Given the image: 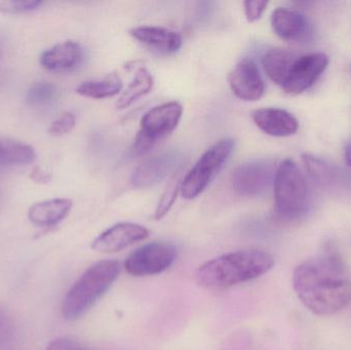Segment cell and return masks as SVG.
Returning a JSON list of instances; mask_svg holds the SVG:
<instances>
[{
  "instance_id": "obj_1",
  "label": "cell",
  "mask_w": 351,
  "mask_h": 350,
  "mask_svg": "<svg viewBox=\"0 0 351 350\" xmlns=\"http://www.w3.org/2000/svg\"><path fill=\"white\" fill-rule=\"evenodd\" d=\"M293 288L303 305L317 316H331L351 301V282L335 253L299 265L293 275Z\"/></svg>"
},
{
  "instance_id": "obj_2",
  "label": "cell",
  "mask_w": 351,
  "mask_h": 350,
  "mask_svg": "<svg viewBox=\"0 0 351 350\" xmlns=\"http://www.w3.org/2000/svg\"><path fill=\"white\" fill-rule=\"evenodd\" d=\"M274 266V256L267 251H237L204 263L196 273V281L206 289L225 290L258 279Z\"/></svg>"
},
{
  "instance_id": "obj_3",
  "label": "cell",
  "mask_w": 351,
  "mask_h": 350,
  "mask_svg": "<svg viewBox=\"0 0 351 350\" xmlns=\"http://www.w3.org/2000/svg\"><path fill=\"white\" fill-rule=\"evenodd\" d=\"M119 273L121 264L117 260L99 261L86 269L64 298V318L76 321L82 318L110 289Z\"/></svg>"
},
{
  "instance_id": "obj_4",
  "label": "cell",
  "mask_w": 351,
  "mask_h": 350,
  "mask_svg": "<svg viewBox=\"0 0 351 350\" xmlns=\"http://www.w3.org/2000/svg\"><path fill=\"white\" fill-rule=\"evenodd\" d=\"M276 211L288 221L300 219L309 209L308 185L296 162L285 160L276 168L274 177Z\"/></svg>"
},
{
  "instance_id": "obj_5",
  "label": "cell",
  "mask_w": 351,
  "mask_h": 350,
  "mask_svg": "<svg viewBox=\"0 0 351 350\" xmlns=\"http://www.w3.org/2000/svg\"><path fill=\"white\" fill-rule=\"evenodd\" d=\"M232 139H222L210 146L186 175L180 186V192L186 199L200 195L215 178L234 150Z\"/></svg>"
},
{
  "instance_id": "obj_6",
  "label": "cell",
  "mask_w": 351,
  "mask_h": 350,
  "mask_svg": "<svg viewBox=\"0 0 351 350\" xmlns=\"http://www.w3.org/2000/svg\"><path fill=\"white\" fill-rule=\"evenodd\" d=\"M183 107L179 102L164 103L145 113L140 123L139 134L133 147L134 155H142L162 138L170 135L179 125Z\"/></svg>"
},
{
  "instance_id": "obj_7",
  "label": "cell",
  "mask_w": 351,
  "mask_h": 350,
  "mask_svg": "<svg viewBox=\"0 0 351 350\" xmlns=\"http://www.w3.org/2000/svg\"><path fill=\"white\" fill-rule=\"evenodd\" d=\"M177 258V250L169 242H154L134 251L125 262L128 273L133 277L160 275L170 268Z\"/></svg>"
},
{
  "instance_id": "obj_8",
  "label": "cell",
  "mask_w": 351,
  "mask_h": 350,
  "mask_svg": "<svg viewBox=\"0 0 351 350\" xmlns=\"http://www.w3.org/2000/svg\"><path fill=\"white\" fill-rule=\"evenodd\" d=\"M276 172L274 162L270 160H253L241 164L233 171L231 183L237 195L258 197L274 184Z\"/></svg>"
},
{
  "instance_id": "obj_9",
  "label": "cell",
  "mask_w": 351,
  "mask_h": 350,
  "mask_svg": "<svg viewBox=\"0 0 351 350\" xmlns=\"http://www.w3.org/2000/svg\"><path fill=\"white\" fill-rule=\"evenodd\" d=\"M329 65L326 53H313L297 58L282 88L289 95L302 94L317 82Z\"/></svg>"
},
{
  "instance_id": "obj_10",
  "label": "cell",
  "mask_w": 351,
  "mask_h": 350,
  "mask_svg": "<svg viewBox=\"0 0 351 350\" xmlns=\"http://www.w3.org/2000/svg\"><path fill=\"white\" fill-rule=\"evenodd\" d=\"M149 236V230L139 224L121 222L111 226L97 236L92 242L93 250L111 254L121 252L137 242L145 240Z\"/></svg>"
},
{
  "instance_id": "obj_11",
  "label": "cell",
  "mask_w": 351,
  "mask_h": 350,
  "mask_svg": "<svg viewBox=\"0 0 351 350\" xmlns=\"http://www.w3.org/2000/svg\"><path fill=\"white\" fill-rule=\"evenodd\" d=\"M233 94L243 101L259 100L265 92V82L257 64L249 58L241 60L228 75Z\"/></svg>"
},
{
  "instance_id": "obj_12",
  "label": "cell",
  "mask_w": 351,
  "mask_h": 350,
  "mask_svg": "<svg viewBox=\"0 0 351 350\" xmlns=\"http://www.w3.org/2000/svg\"><path fill=\"white\" fill-rule=\"evenodd\" d=\"M181 158L177 151H165L147 158L134 171L132 184L139 189L158 184L180 166Z\"/></svg>"
},
{
  "instance_id": "obj_13",
  "label": "cell",
  "mask_w": 351,
  "mask_h": 350,
  "mask_svg": "<svg viewBox=\"0 0 351 350\" xmlns=\"http://www.w3.org/2000/svg\"><path fill=\"white\" fill-rule=\"evenodd\" d=\"M84 51L82 45L75 41L58 43L47 49L39 57L40 65L53 72L71 71L84 61Z\"/></svg>"
},
{
  "instance_id": "obj_14",
  "label": "cell",
  "mask_w": 351,
  "mask_h": 350,
  "mask_svg": "<svg viewBox=\"0 0 351 350\" xmlns=\"http://www.w3.org/2000/svg\"><path fill=\"white\" fill-rule=\"evenodd\" d=\"M252 117L262 132L272 137H289L296 134L299 129L296 117L284 109H258L254 111Z\"/></svg>"
},
{
  "instance_id": "obj_15",
  "label": "cell",
  "mask_w": 351,
  "mask_h": 350,
  "mask_svg": "<svg viewBox=\"0 0 351 350\" xmlns=\"http://www.w3.org/2000/svg\"><path fill=\"white\" fill-rule=\"evenodd\" d=\"M274 33L287 41H299L308 35L309 24L304 14L288 8H278L271 14Z\"/></svg>"
},
{
  "instance_id": "obj_16",
  "label": "cell",
  "mask_w": 351,
  "mask_h": 350,
  "mask_svg": "<svg viewBox=\"0 0 351 350\" xmlns=\"http://www.w3.org/2000/svg\"><path fill=\"white\" fill-rule=\"evenodd\" d=\"M130 33L140 42L162 53H176L183 43V38L180 33L164 27H136Z\"/></svg>"
},
{
  "instance_id": "obj_17",
  "label": "cell",
  "mask_w": 351,
  "mask_h": 350,
  "mask_svg": "<svg viewBox=\"0 0 351 350\" xmlns=\"http://www.w3.org/2000/svg\"><path fill=\"white\" fill-rule=\"evenodd\" d=\"M72 201L53 199L34 203L29 209V220L40 227H53L63 221L71 211Z\"/></svg>"
},
{
  "instance_id": "obj_18",
  "label": "cell",
  "mask_w": 351,
  "mask_h": 350,
  "mask_svg": "<svg viewBox=\"0 0 351 350\" xmlns=\"http://www.w3.org/2000/svg\"><path fill=\"white\" fill-rule=\"evenodd\" d=\"M296 59V55L288 49H272L262 58V65L268 77L278 86H282Z\"/></svg>"
},
{
  "instance_id": "obj_19",
  "label": "cell",
  "mask_w": 351,
  "mask_h": 350,
  "mask_svg": "<svg viewBox=\"0 0 351 350\" xmlns=\"http://www.w3.org/2000/svg\"><path fill=\"white\" fill-rule=\"evenodd\" d=\"M36 160V152L28 144L0 136V168L31 164Z\"/></svg>"
},
{
  "instance_id": "obj_20",
  "label": "cell",
  "mask_w": 351,
  "mask_h": 350,
  "mask_svg": "<svg viewBox=\"0 0 351 350\" xmlns=\"http://www.w3.org/2000/svg\"><path fill=\"white\" fill-rule=\"evenodd\" d=\"M123 88V82L114 74L101 78L82 82L76 88L80 96L93 99H105L114 97Z\"/></svg>"
},
{
  "instance_id": "obj_21",
  "label": "cell",
  "mask_w": 351,
  "mask_h": 350,
  "mask_svg": "<svg viewBox=\"0 0 351 350\" xmlns=\"http://www.w3.org/2000/svg\"><path fill=\"white\" fill-rule=\"evenodd\" d=\"M152 86H154V77L152 74L146 68H140L136 72L131 84L123 90L117 100V108H127L138 99L148 94L152 90Z\"/></svg>"
},
{
  "instance_id": "obj_22",
  "label": "cell",
  "mask_w": 351,
  "mask_h": 350,
  "mask_svg": "<svg viewBox=\"0 0 351 350\" xmlns=\"http://www.w3.org/2000/svg\"><path fill=\"white\" fill-rule=\"evenodd\" d=\"M58 98V88L49 82H37L29 88L26 103L33 108L51 106Z\"/></svg>"
},
{
  "instance_id": "obj_23",
  "label": "cell",
  "mask_w": 351,
  "mask_h": 350,
  "mask_svg": "<svg viewBox=\"0 0 351 350\" xmlns=\"http://www.w3.org/2000/svg\"><path fill=\"white\" fill-rule=\"evenodd\" d=\"M305 166L309 174L322 184H330L336 175L335 171L329 164L313 155H304Z\"/></svg>"
},
{
  "instance_id": "obj_24",
  "label": "cell",
  "mask_w": 351,
  "mask_h": 350,
  "mask_svg": "<svg viewBox=\"0 0 351 350\" xmlns=\"http://www.w3.org/2000/svg\"><path fill=\"white\" fill-rule=\"evenodd\" d=\"M43 5L39 0H5L0 2V12L8 14H26Z\"/></svg>"
},
{
  "instance_id": "obj_25",
  "label": "cell",
  "mask_w": 351,
  "mask_h": 350,
  "mask_svg": "<svg viewBox=\"0 0 351 350\" xmlns=\"http://www.w3.org/2000/svg\"><path fill=\"white\" fill-rule=\"evenodd\" d=\"M180 186L181 183L173 182L170 186L168 187L164 195L160 197V203H158V208H156V213H154V218L156 220H160L167 215L172 209L174 205L176 199H177L178 193L180 191Z\"/></svg>"
},
{
  "instance_id": "obj_26",
  "label": "cell",
  "mask_w": 351,
  "mask_h": 350,
  "mask_svg": "<svg viewBox=\"0 0 351 350\" xmlns=\"http://www.w3.org/2000/svg\"><path fill=\"white\" fill-rule=\"evenodd\" d=\"M76 117L72 112H65L56 119L49 129V133L55 137L66 135L70 133L75 127Z\"/></svg>"
},
{
  "instance_id": "obj_27",
  "label": "cell",
  "mask_w": 351,
  "mask_h": 350,
  "mask_svg": "<svg viewBox=\"0 0 351 350\" xmlns=\"http://www.w3.org/2000/svg\"><path fill=\"white\" fill-rule=\"evenodd\" d=\"M14 333V324L8 310L0 304V347L10 340Z\"/></svg>"
},
{
  "instance_id": "obj_28",
  "label": "cell",
  "mask_w": 351,
  "mask_h": 350,
  "mask_svg": "<svg viewBox=\"0 0 351 350\" xmlns=\"http://www.w3.org/2000/svg\"><path fill=\"white\" fill-rule=\"evenodd\" d=\"M267 1H258V0H247L243 2L245 8V18L247 22L254 23L261 18L262 14L265 12L267 8Z\"/></svg>"
},
{
  "instance_id": "obj_29",
  "label": "cell",
  "mask_w": 351,
  "mask_h": 350,
  "mask_svg": "<svg viewBox=\"0 0 351 350\" xmlns=\"http://www.w3.org/2000/svg\"><path fill=\"white\" fill-rule=\"evenodd\" d=\"M45 350H90L84 345L67 337H62L51 341Z\"/></svg>"
},
{
  "instance_id": "obj_30",
  "label": "cell",
  "mask_w": 351,
  "mask_h": 350,
  "mask_svg": "<svg viewBox=\"0 0 351 350\" xmlns=\"http://www.w3.org/2000/svg\"><path fill=\"white\" fill-rule=\"evenodd\" d=\"M31 179H32L34 182L45 184V183L51 181V175L45 172V171H43V168H35L34 170L31 172Z\"/></svg>"
},
{
  "instance_id": "obj_31",
  "label": "cell",
  "mask_w": 351,
  "mask_h": 350,
  "mask_svg": "<svg viewBox=\"0 0 351 350\" xmlns=\"http://www.w3.org/2000/svg\"><path fill=\"white\" fill-rule=\"evenodd\" d=\"M346 160L351 168V143L346 147Z\"/></svg>"
}]
</instances>
